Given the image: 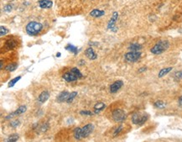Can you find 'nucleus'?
<instances>
[{
  "label": "nucleus",
  "mask_w": 182,
  "mask_h": 142,
  "mask_svg": "<svg viewBox=\"0 0 182 142\" xmlns=\"http://www.w3.org/2000/svg\"><path fill=\"white\" fill-rule=\"evenodd\" d=\"M141 57V52L140 50L139 51H129L128 53H126L124 58L127 62H135L138 61Z\"/></svg>",
  "instance_id": "5"
},
{
  "label": "nucleus",
  "mask_w": 182,
  "mask_h": 142,
  "mask_svg": "<svg viewBox=\"0 0 182 142\" xmlns=\"http://www.w3.org/2000/svg\"><path fill=\"white\" fill-rule=\"evenodd\" d=\"M174 77L176 81H180L182 79V71H178L176 72L175 75H174Z\"/></svg>",
  "instance_id": "28"
},
{
  "label": "nucleus",
  "mask_w": 182,
  "mask_h": 142,
  "mask_svg": "<svg viewBox=\"0 0 182 142\" xmlns=\"http://www.w3.org/2000/svg\"><path fill=\"white\" fill-rule=\"evenodd\" d=\"M105 108H106V104L104 103H102V102L97 103L94 106V113L95 114H97V113H99L102 110H103Z\"/></svg>",
  "instance_id": "16"
},
{
  "label": "nucleus",
  "mask_w": 182,
  "mask_h": 142,
  "mask_svg": "<svg viewBox=\"0 0 182 142\" xmlns=\"http://www.w3.org/2000/svg\"><path fill=\"white\" fill-rule=\"evenodd\" d=\"M66 50H68L70 52H72V53H74L75 55L77 54V52H78V49H77V47L75 46V45H71V44H68L66 46Z\"/></svg>",
  "instance_id": "18"
},
{
  "label": "nucleus",
  "mask_w": 182,
  "mask_h": 142,
  "mask_svg": "<svg viewBox=\"0 0 182 142\" xmlns=\"http://www.w3.org/2000/svg\"><path fill=\"white\" fill-rule=\"evenodd\" d=\"M74 137L75 140H81L82 138V128H75L74 130Z\"/></svg>",
  "instance_id": "20"
},
{
  "label": "nucleus",
  "mask_w": 182,
  "mask_h": 142,
  "mask_svg": "<svg viewBox=\"0 0 182 142\" xmlns=\"http://www.w3.org/2000/svg\"><path fill=\"white\" fill-rule=\"evenodd\" d=\"M70 93L67 92V91H63L61 93H60L57 97V102L58 103H63V102H66L67 101V99L69 97Z\"/></svg>",
  "instance_id": "12"
},
{
  "label": "nucleus",
  "mask_w": 182,
  "mask_h": 142,
  "mask_svg": "<svg viewBox=\"0 0 182 142\" xmlns=\"http://www.w3.org/2000/svg\"><path fill=\"white\" fill-rule=\"evenodd\" d=\"M19 124H20L19 120L16 119V120H13V121H12V122L10 123V126L13 127V128H16V127H18V126H19Z\"/></svg>",
  "instance_id": "29"
},
{
  "label": "nucleus",
  "mask_w": 182,
  "mask_h": 142,
  "mask_svg": "<svg viewBox=\"0 0 182 142\" xmlns=\"http://www.w3.org/2000/svg\"><path fill=\"white\" fill-rule=\"evenodd\" d=\"M122 129H123V126L121 125V126H119L117 130H115V132H114V134H113V136H117L119 134L120 132L122 131Z\"/></svg>",
  "instance_id": "31"
},
{
  "label": "nucleus",
  "mask_w": 182,
  "mask_h": 142,
  "mask_svg": "<svg viewBox=\"0 0 182 142\" xmlns=\"http://www.w3.org/2000/svg\"><path fill=\"white\" fill-rule=\"evenodd\" d=\"M170 46V43L167 40H160L159 41L152 49H151V52L154 55H159L164 52L165 50Z\"/></svg>",
  "instance_id": "3"
},
{
  "label": "nucleus",
  "mask_w": 182,
  "mask_h": 142,
  "mask_svg": "<svg viewBox=\"0 0 182 142\" xmlns=\"http://www.w3.org/2000/svg\"><path fill=\"white\" fill-rule=\"evenodd\" d=\"M80 114H82V115H92L93 114H95V113H92V111H89V110H82V111L80 112Z\"/></svg>",
  "instance_id": "30"
},
{
  "label": "nucleus",
  "mask_w": 182,
  "mask_h": 142,
  "mask_svg": "<svg viewBox=\"0 0 182 142\" xmlns=\"http://www.w3.org/2000/svg\"><path fill=\"white\" fill-rule=\"evenodd\" d=\"M128 49L130 50H133V51H139L140 50L142 49V45L138 43H132L130 44Z\"/></svg>",
  "instance_id": "17"
},
{
  "label": "nucleus",
  "mask_w": 182,
  "mask_h": 142,
  "mask_svg": "<svg viewBox=\"0 0 182 142\" xmlns=\"http://www.w3.org/2000/svg\"><path fill=\"white\" fill-rule=\"evenodd\" d=\"M18 67V64L17 63H11V64H8L5 67V70L7 72H13L15 71Z\"/></svg>",
  "instance_id": "21"
},
{
  "label": "nucleus",
  "mask_w": 182,
  "mask_h": 142,
  "mask_svg": "<svg viewBox=\"0 0 182 142\" xmlns=\"http://www.w3.org/2000/svg\"><path fill=\"white\" fill-rule=\"evenodd\" d=\"M79 63H80V65H81V66H82V65H84V63H85V61L82 60V61H80V62H79Z\"/></svg>",
  "instance_id": "36"
},
{
  "label": "nucleus",
  "mask_w": 182,
  "mask_h": 142,
  "mask_svg": "<svg viewBox=\"0 0 182 142\" xmlns=\"http://www.w3.org/2000/svg\"><path fill=\"white\" fill-rule=\"evenodd\" d=\"M118 17H119V13H118L117 12L113 13V17L111 18L110 21L108 22V25H107V28H108V29H110V30H113V28H114V25H115V22L117 21Z\"/></svg>",
  "instance_id": "15"
},
{
  "label": "nucleus",
  "mask_w": 182,
  "mask_h": 142,
  "mask_svg": "<svg viewBox=\"0 0 182 142\" xmlns=\"http://www.w3.org/2000/svg\"><path fill=\"white\" fill-rule=\"evenodd\" d=\"M47 129H48V124H44V125L41 127L40 130H41L42 132H45V131L47 130Z\"/></svg>",
  "instance_id": "33"
},
{
  "label": "nucleus",
  "mask_w": 182,
  "mask_h": 142,
  "mask_svg": "<svg viewBox=\"0 0 182 142\" xmlns=\"http://www.w3.org/2000/svg\"><path fill=\"white\" fill-rule=\"evenodd\" d=\"M49 98H50V93H49V91L45 90V91H43L38 97V102H39V104H42L45 103L49 99Z\"/></svg>",
  "instance_id": "10"
},
{
  "label": "nucleus",
  "mask_w": 182,
  "mask_h": 142,
  "mask_svg": "<svg viewBox=\"0 0 182 142\" xmlns=\"http://www.w3.org/2000/svg\"><path fill=\"white\" fill-rule=\"evenodd\" d=\"M94 130V125L93 124H87L84 127L82 128V138H87L90 136L92 131Z\"/></svg>",
  "instance_id": "7"
},
{
  "label": "nucleus",
  "mask_w": 182,
  "mask_h": 142,
  "mask_svg": "<svg viewBox=\"0 0 182 142\" xmlns=\"http://www.w3.org/2000/svg\"><path fill=\"white\" fill-rule=\"evenodd\" d=\"M147 119H148V115L145 114L135 113L132 116V122L134 124H138V125L144 124Z\"/></svg>",
  "instance_id": "4"
},
{
  "label": "nucleus",
  "mask_w": 182,
  "mask_h": 142,
  "mask_svg": "<svg viewBox=\"0 0 182 142\" xmlns=\"http://www.w3.org/2000/svg\"><path fill=\"white\" fill-rule=\"evenodd\" d=\"M61 56V53H57L56 54L57 57H59V56Z\"/></svg>",
  "instance_id": "37"
},
{
  "label": "nucleus",
  "mask_w": 182,
  "mask_h": 142,
  "mask_svg": "<svg viewBox=\"0 0 182 142\" xmlns=\"http://www.w3.org/2000/svg\"><path fill=\"white\" fill-rule=\"evenodd\" d=\"M77 95H78V93H77V92H71V93H70L69 97H68V99H67L66 103H67V104H71Z\"/></svg>",
  "instance_id": "22"
},
{
  "label": "nucleus",
  "mask_w": 182,
  "mask_h": 142,
  "mask_svg": "<svg viewBox=\"0 0 182 142\" xmlns=\"http://www.w3.org/2000/svg\"><path fill=\"white\" fill-rule=\"evenodd\" d=\"M171 70H172V67L164 68V69H162V70H160V71H159V75H158V77H159V78H161V77H164L165 75L168 74V73L170 72Z\"/></svg>",
  "instance_id": "19"
},
{
  "label": "nucleus",
  "mask_w": 182,
  "mask_h": 142,
  "mask_svg": "<svg viewBox=\"0 0 182 142\" xmlns=\"http://www.w3.org/2000/svg\"><path fill=\"white\" fill-rule=\"evenodd\" d=\"M154 106L158 108V109H164L166 104H165V103H164L163 101H161V100H159V101H156L155 103H154Z\"/></svg>",
  "instance_id": "26"
},
{
  "label": "nucleus",
  "mask_w": 182,
  "mask_h": 142,
  "mask_svg": "<svg viewBox=\"0 0 182 142\" xmlns=\"http://www.w3.org/2000/svg\"><path fill=\"white\" fill-rule=\"evenodd\" d=\"M38 4L41 9H50L53 5V2L51 0H40Z\"/></svg>",
  "instance_id": "11"
},
{
  "label": "nucleus",
  "mask_w": 182,
  "mask_h": 142,
  "mask_svg": "<svg viewBox=\"0 0 182 142\" xmlns=\"http://www.w3.org/2000/svg\"><path fill=\"white\" fill-rule=\"evenodd\" d=\"M89 14H90V16H92L93 18H100L105 14V11L100 10V9H93L90 12Z\"/></svg>",
  "instance_id": "14"
},
{
  "label": "nucleus",
  "mask_w": 182,
  "mask_h": 142,
  "mask_svg": "<svg viewBox=\"0 0 182 142\" xmlns=\"http://www.w3.org/2000/svg\"><path fill=\"white\" fill-rule=\"evenodd\" d=\"M26 110H27V107H26V106H25V105L20 106L17 110H15L14 112H13L11 114H9L8 115H7L6 118H5V119H12V118L13 117H16V116H18V115L23 114H25V112H26Z\"/></svg>",
  "instance_id": "8"
},
{
  "label": "nucleus",
  "mask_w": 182,
  "mask_h": 142,
  "mask_svg": "<svg viewBox=\"0 0 182 142\" xmlns=\"http://www.w3.org/2000/svg\"><path fill=\"white\" fill-rule=\"evenodd\" d=\"M1 69H3V61H1Z\"/></svg>",
  "instance_id": "38"
},
{
  "label": "nucleus",
  "mask_w": 182,
  "mask_h": 142,
  "mask_svg": "<svg viewBox=\"0 0 182 142\" xmlns=\"http://www.w3.org/2000/svg\"><path fill=\"white\" fill-rule=\"evenodd\" d=\"M146 70H147V67H144L139 68V69H138V72H145Z\"/></svg>",
  "instance_id": "34"
},
{
  "label": "nucleus",
  "mask_w": 182,
  "mask_h": 142,
  "mask_svg": "<svg viewBox=\"0 0 182 142\" xmlns=\"http://www.w3.org/2000/svg\"><path fill=\"white\" fill-rule=\"evenodd\" d=\"M20 79H21V77H20V76H19V77H16L15 78L12 79V80L8 82V87H12L14 86V85L16 84V82H17L18 81L20 80Z\"/></svg>",
  "instance_id": "25"
},
{
  "label": "nucleus",
  "mask_w": 182,
  "mask_h": 142,
  "mask_svg": "<svg viewBox=\"0 0 182 142\" xmlns=\"http://www.w3.org/2000/svg\"><path fill=\"white\" fill-rule=\"evenodd\" d=\"M178 104H179V106H180V107H182V96L181 97H180L179 101H178Z\"/></svg>",
  "instance_id": "35"
},
{
  "label": "nucleus",
  "mask_w": 182,
  "mask_h": 142,
  "mask_svg": "<svg viewBox=\"0 0 182 142\" xmlns=\"http://www.w3.org/2000/svg\"><path fill=\"white\" fill-rule=\"evenodd\" d=\"M12 9H13V7L11 6L10 4H8V5H6V6L4 7V10L7 11V12H10V11L12 10Z\"/></svg>",
  "instance_id": "32"
},
{
  "label": "nucleus",
  "mask_w": 182,
  "mask_h": 142,
  "mask_svg": "<svg viewBox=\"0 0 182 142\" xmlns=\"http://www.w3.org/2000/svg\"><path fill=\"white\" fill-rule=\"evenodd\" d=\"M85 55H86V56L87 57L88 59H90V60H96V59L97 58V55L95 53L94 50H93V49H92V47H89V48H87V49L86 50Z\"/></svg>",
  "instance_id": "13"
},
{
  "label": "nucleus",
  "mask_w": 182,
  "mask_h": 142,
  "mask_svg": "<svg viewBox=\"0 0 182 142\" xmlns=\"http://www.w3.org/2000/svg\"><path fill=\"white\" fill-rule=\"evenodd\" d=\"M113 119L115 121V122H123V120H125L126 115L125 112L122 109H116L113 112Z\"/></svg>",
  "instance_id": "6"
},
{
  "label": "nucleus",
  "mask_w": 182,
  "mask_h": 142,
  "mask_svg": "<svg viewBox=\"0 0 182 142\" xmlns=\"http://www.w3.org/2000/svg\"><path fill=\"white\" fill-rule=\"evenodd\" d=\"M42 29H43L42 24L36 22V21H31L26 25V32L29 36H37L38 34L41 32Z\"/></svg>",
  "instance_id": "2"
},
{
  "label": "nucleus",
  "mask_w": 182,
  "mask_h": 142,
  "mask_svg": "<svg viewBox=\"0 0 182 142\" xmlns=\"http://www.w3.org/2000/svg\"><path fill=\"white\" fill-rule=\"evenodd\" d=\"M123 81H116V82H114L113 84L110 86V92L112 93H117L119 90L120 88L123 87Z\"/></svg>",
  "instance_id": "9"
},
{
  "label": "nucleus",
  "mask_w": 182,
  "mask_h": 142,
  "mask_svg": "<svg viewBox=\"0 0 182 142\" xmlns=\"http://www.w3.org/2000/svg\"><path fill=\"white\" fill-rule=\"evenodd\" d=\"M63 79L68 82H75L78 79H82L83 77V75L80 72V70L77 67H73L69 72H66L62 76Z\"/></svg>",
  "instance_id": "1"
},
{
  "label": "nucleus",
  "mask_w": 182,
  "mask_h": 142,
  "mask_svg": "<svg viewBox=\"0 0 182 142\" xmlns=\"http://www.w3.org/2000/svg\"><path fill=\"white\" fill-rule=\"evenodd\" d=\"M19 135H17V134H13L11 136H8V138L5 140V141H11V142L17 141L19 140Z\"/></svg>",
  "instance_id": "23"
},
{
  "label": "nucleus",
  "mask_w": 182,
  "mask_h": 142,
  "mask_svg": "<svg viewBox=\"0 0 182 142\" xmlns=\"http://www.w3.org/2000/svg\"><path fill=\"white\" fill-rule=\"evenodd\" d=\"M6 45L8 49H13V47L16 46V41H14L13 40H9L6 42Z\"/></svg>",
  "instance_id": "24"
},
{
  "label": "nucleus",
  "mask_w": 182,
  "mask_h": 142,
  "mask_svg": "<svg viewBox=\"0 0 182 142\" xmlns=\"http://www.w3.org/2000/svg\"><path fill=\"white\" fill-rule=\"evenodd\" d=\"M0 36H5L7 35L8 33V30L7 29L6 27H4V26H1V28H0Z\"/></svg>",
  "instance_id": "27"
}]
</instances>
